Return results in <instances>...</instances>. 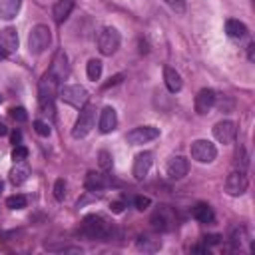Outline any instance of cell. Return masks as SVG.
<instances>
[{"mask_svg":"<svg viewBox=\"0 0 255 255\" xmlns=\"http://www.w3.org/2000/svg\"><path fill=\"white\" fill-rule=\"evenodd\" d=\"M155 137H159V128H155V126H139V128H133L131 131H128V135H126L128 143H131V145H141Z\"/></svg>","mask_w":255,"mask_h":255,"instance_id":"9c48e42d","label":"cell"},{"mask_svg":"<svg viewBox=\"0 0 255 255\" xmlns=\"http://www.w3.org/2000/svg\"><path fill=\"white\" fill-rule=\"evenodd\" d=\"M189 151H191V157L195 161H199V163H211L217 157V149H215V145L209 139H195V141H191Z\"/></svg>","mask_w":255,"mask_h":255,"instance_id":"52a82bcc","label":"cell"},{"mask_svg":"<svg viewBox=\"0 0 255 255\" xmlns=\"http://www.w3.org/2000/svg\"><path fill=\"white\" fill-rule=\"evenodd\" d=\"M10 139H12V143H14V145H20V141H22V133H20V131L16 129V131H12Z\"/></svg>","mask_w":255,"mask_h":255,"instance_id":"ab89813d","label":"cell"},{"mask_svg":"<svg viewBox=\"0 0 255 255\" xmlns=\"http://www.w3.org/2000/svg\"><path fill=\"white\" fill-rule=\"evenodd\" d=\"M114 225L106 221L102 215H86L82 221V233L90 239L98 241H110L114 237Z\"/></svg>","mask_w":255,"mask_h":255,"instance_id":"6da1fadb","label":"cell"},{"mask_svg":"<svg viewBox=\"0 0 255 255\" xmlns=\"http://www.w3.org/2000/svg\"><path fill=\"white\" fill-rule=\"evenodd\" d=\"M247 187H249V179H247V175H245L243 169H233V171L227 175V179H225V191H227L231 197L243 195V193L247 191Z\"/></svg>","mask_w":255,"mask_h":255,"instance_id":"ba28073f","label":"cell"},{"mask_svg":"<svg viewBox=\"0 0 255 255\" xmlns=\"http://www.w3.org/2000/svg\"><path fill=\"white\" fill-rule=\"evenodd\" d=\"M235 163L239 165V169H247V153H245V147L243 145H237V151H235Z\"/></svg>","mask_w":255,"mask_h":255,"instance_id":"f546056e","label":"cell"},{"mask_svg":"<svg viewBox=\"0 0 255 255\" xmlns=\"http://www.w3.org/2000/svg\"><path fill=\"white\" fill-rule=\"evenodd\" d=\"M48 251H68V253H80V247H72V245H46Z\"/></svg>","mask_w":255,"mask_h":255,"instance_id":"e575fe53","label":"cell"},{"mask_svg":"<svg viewBox=\"0 0 255 255\" xmlns=\"http://www.w3.org/2000/svg\"><path fill=\"white\" fill-rule=\"evenodd\" d=\"M98 163H100V169L102 171H108V169H112V153L110 151H106V149H100L98 151Z\"/></svg>","mask_w":255,"mask_h":255,"instance_id":"83f0119b","label":"cell"},{"mask_svg":"<svg viewBox=\"0 0 255 255\" xmlns=\"http://www.w3.org/2000/svg\"><path fill=\"white\" fill-rule=\"evenodd\" d=\"M98 126H100V131H102V133H110V131L116 129V126H118V114H116V110H114L112 106H106V108L100 112V122H98Z\"/></svg>","mask_w":255,"mask_h":255,"instance_id":"9a60e30c","label":"cell"},{"mask_svg":"<svg viewBox=\"0 0 255 255\" xmlns=\"http://www.w3.org/2000/svg\"><path fill=\"white\" fill-rule=\"evenodd\" d=\"M191 215L193 219H197L199 223H213L215 221V213L207 203H197L191 207Z\"/></svg>","mask_w":255,"mask_h":255,"instance_id":"ffe728a7","label":"cell"},{"mask_svg":"<svg viewBox=\"0 0 255 255\" xmlns=\"http://www.w3.org/2000/svg\"><path fill=\"white\" fill-rule=\"evenodd\" d=\"M72 8H74V0H58V2L54 4V8H52V16H54V20H56L58 24H62V22L70 16Z\"/></svg>","mask_w":255,"mask_h":255,"instance_id":"44dd1931","label":"cell"},{"mask_svg":"<svg viewBox=\"0 0 255 255\" xmlns=\"http://www.w3.org/2000/svg\"><path fill=\"white\" fill-rule=\"evenodd\" d=\"M0 102H2V96H0Z\"/></svg>","mask_w":255,"mask_h":255,"instance_id":"f6af8a7d","label":"cell"},{"mask_svg":"<svg viewBox=\"0 0 255 255\" xmlns=\"http://www.w3.org/2000/svg\"><path fill=\"white\" fill-rule=\"evenodd\" d=\"M10 118L14 122H18V124H24L28 120V114H26L24 108H10Z\"/></svg>","mask_w":255,"mask_h":255,"instance_id":"4dcf8cb0","label":"cell"},{"mask_svg":"<svg viewBox=\"0 0 255 255\" xmlns=\"http://www.w3.org/2000/svg\"><path fill=\"white\" fill-rule=\"evenodd\" d=\"M86 74H88V78L90 80H100V76H102V62L100 60H90L88 62V66H86Z\"/></svg>","mask_w":255,"mask_h":255,"instance_id":"484cf974","label":"cell"},{"mask_svg":"<svg viewBox=\"0 0 255 255\" xmlns=\"http://www.w3.org/2000/svg\"><path fill=\"white\" fill-rule=\"evenodd\" d=\"M215 100H217V96H215V92H213L211 88L199 90L197 96H195V112H197L199 116H205V114L215 106Z\"/></svg>","mask_w":255,"mask_h":255,"instance_id":"8fae6325","label":"cell"},{"mask_svg":"<svg viewBox=\"0 0 255 255\" xmlns=\"http://www.w3.org/2000/svg\"><path fill=\"white\" fill-rule=\"evenodd\" d=\"M247 58H249L251 62L255 60V44H253V42H251V44L247 46Z\"/></svg>","mask_w":255,"mask_h":255,"instance_id":"60d3db41","label":"cell"},{"mask_svg":"<svg viewBox=\"0 0 255 255\" xmlns=\"http://www.w3.org/2000/svg\"><path fill=\"white\" fill-rule=\"evenodd\" d=\"M52 42V32L46 24H36L32 30H30V36H28V50L32 54H42L46 52V48L50 46Z\"/></svg>","mask_w":255,"mask_h":255,"instance_id":"277c9868","label":"cell"},{"mask_svg":"<svg viewBox=\"0 0 255 255\" xmlns=\"http://www.w3.org/2000/svg\"><path fill=\"white\" fill-rule=\"evenodd\" d=\"M191 253H209V247H207V243L205 245H193Z\"/></svg>","mask_w":255,"mask_h":255,"instance_id":"f35d334b","label":"cell"},{"mask_svg":"<svg viewBox=\"0 0 255 255\" xmlns=\"http://www.w3.org/2000/svg\"><path fill=\"white\" fill-rule=\"evenodd\" d=\"M2 187H4V185H2V181H0V193H2Z\"/></svg>","mask_w":255,"mask_h":255,"instance_id":"ee69618b","label":"cell"},{"mask_svg":"<svg viewBox=\"0 0 255 255\" xmlns=\"http://www.w3.org/2000/svg\"><path fill=\"white\" fill-rule=\"evenodd\" d=\"M219 239H221V235H207V237H205V243L215 245V243H219Z\"/></svg>","mask_w":255,"mask_h":255,"instance_id":"b9f144b4","label":"cell"},{"mask_svg":"<svg viewBox=\"0 0 255 255\" xmlns=\"http://www.w3.org/2000/svg\"><path fill=\"white\" fill-rule=\"evenodd\" d=\"M54 197L58 201H64V197H66V181L64 179H56V183H54Z\"/></svg>","mask_w":255,"mask_h":255,"instance_id":"d6a6232c","label":"cell"},{"mask_svg":"<svg viewBox=\"0 0 255 255\" xmlns=\"http://www.w3.org/2000/svg\"><path fill=\"white\" fill-rule=\"evenodd\" d=\"M58 96H60V100H62V102H66L68 106H72V108H78V110H82V108L88 104V100H90V94H88V90H86L84 86H78V84L60 86V90H58Z\"/></svg>","mask_w":255,"mask_h":255,"instance_id":"7a4b0ae2","label":"cell"},{"mask_svg":"<svg viewBox=\"0 0 255 255\" xmlns=\"http://www.w3.org/2000/svg\"><path fill=\"white\" fill-rule=\"evenodd\" d=\"M163 82H165V88L171 92V94H177L181 88H183V80L179 76V72L171 66H165L163 68Z\"/></svg>","mask_w":255,"mask_h":255,"instance_id":"e0dca14e","label":"cell"},{"mask_svg":"<svg viewBox=\"0 0 255 255\" xmlns=\"http://www.w3.org/2000/svg\"><path fill=\"white\" fill-rule=\"evenodd\" d=\"M151 163H153L151 151H141V153H137V155H135V161H133V169H131L133 177H135L137 181H141V179L149 173Z\"/></svg>","mask_w":255,"mask_h":255,"instance_id":"7c38bea8","label":"cell"},{"mask_svg":"<svg viewBox=\"0 0 255 255\" xmlns=\"http://www.w3.org/2000/svg\"><path fill=\"white\" fill-rule=\"evenodd\" d=\"M213 137L219 143H233L235 137H237V126H235V122H231V120L217 122L213 126Z\"/></svg>","mask_w":255,"mask_h":255,"instance_id":"30bf717a","label":"cell"},{"mask_svg":"<svg viewBox=\"0 0 255 255\" xmlns=\"http://www.w3.org/2000/svg\"><path fill=\"white\" fill-rule=\"evenodd\" d=\"M245 241H249L247 229H245V227H235V229L231 231V245H233V249H241Z\"/></svg>","mask_w":255,"mask_h":255,"instance_id":"d4e9b609","label":"cell"},{"mask_svg":"<svg viewBox=\"0 0 255 255\" xmlns=\"http://www.w3.org/2000/svg\"><path fill=\"white\" fill-rule=\"evenodd\" d=\"M22 0H0V18L2 20H12L16 18L18 10H20Z\"/></svg>","mask_w":255,"mask_h":255,"instance_id":"603a6c76","label":"cell"},{"mask_svg":"<svg viewBox=\"0 0 255 255\" xmlns=\"http://www.w3.org/2000/svg\"><path fill=\"white\" fill-rule=\"evenodd\" d=\"M135 247L143 253H155L161 249V239L153 233H141L137 239H135Z\"/></svg>","mask_w":255,"mask_h":255,"instance_id":"2e32d148","label":"cell"},{"mask_svg":"<svg viewBox=\"0 0 255 255\" xmlns=\"http://www.w3.org/2000/svg\"><path fill=\"white\" fill-rule=\"evenodd\" d=\"M94 124H96V108L84 106L80 116H78V120H76V124H74V128H72V137H76V139L86 137L92 131Z\"/></svg>","mask_w":255,"mask_h":255,"instance_id":"5b68a950","label":"cell"},{"mask_svg":"<svg viewBox=\"0 0 255 255\" xmlns=\"http://www.w3.org/2000/svg\"><path fill=\"white\" fill-rule=\"evenodd\" d=\"M122 80H124V74H116V76H112V78H110V82H106V84L102 86V90H108V88H112V86L120 84Z\"/></svg>","mask_w":255,"mask_h":255,"instance_id":"8d00e7d4","label":"cell"},{"mask_svg":"<svg viewBox=\"0 0 255 255\" xmlns=\"http://www.w3.org/2000/svg\"><path fill=\"white\" fill-rule=\"evenodd\" d=\"M171 10H175L177 14H183L185 12V0H163Z\"/></svg>","mask_w":255,"mask_h":255,"instance_id":"d590c367","label":"cell"},{"mask_svg":"<svg viewBox=\"0 0 255 255\" xmlns=\"http://www.w3.org/2000/svg\"><path fill=\"white\" fill-rule=\"evenodd\" d=\"M0 48L4 52H14L18 48V32H16V28L8 26V28L0 30Z\"/></svg>","mask_w":255,"mask_h":255,"instance_id":"d6986e66","label":"cell"},{"mask_svg":"<svg viewBox=\"0 0 255 255\" xmlns=\"http://www.w3.org/2000/svg\"><path fill=\"white\" fill-rule=\"evenodd\" d=\"M165 171H167V175L171 179H181V177L187 175L189 163H187V159L183 155H173V157H169V161L165 165Z\"/></svg>","mask_w":255,"mask_h":255,"instance_id":"4fadbf2b","label":"cell"},{"mask_svg":"<svg viewBox=\"0 0 255 255\" xmlns=\"http://www.w3.org/2000/svg\"><path fill=\"white\" fill-rule=\"evenodd\" d=\"M84 185H86L88 191H100V189H104V187L110 185V179H108V175L102 173V171H88Z\"/></svg>","mask_w":255,"mask_h":255,"instance_id":"ac0fdd59","label":"cell"},{"mask_svg":"<svg viewBox=\"0 0 255 255\" xmlns=\"http://www.w3.org/2000/svg\"><path fill=\"white\" fill-rule=\"evenodd\" d=\"M48 72L54 74L60 82H62L64 78H68V74H70V64H68V56H66L64 50H58V52H56V56H54L52 66H50Z\"/></svg>","mask_w":255,"mask_h":255,"instance_id":"5bb4252c","label":"cell"},{"mask_svg":"<svg viewBox=\"0 0 255 255\" xmlns=\"http://www.w3.org/2000/svg\"><path fill=\"white\" fill-rule=\"evenodd\" d=\"M26 203H28V199H26V195H22V193L10 195V197L6 199V207H10V209H24Z\"/></svg>","mask_w":255,"mask_h":255,"instance_id":"4316f807","label":"cell"},{"mask_svg":"<svg viewBox=\"0 0 255 255\" xmlns=\"http://www.w3.org/2000/svg\"><path fill=\"white\" fill-rule=\"evenodd\" d=\"M225 34L233 40H241L247 36V26L239 20H227L225 22Z\"/></svg>","mask_w":255,"mask_h":255,"instance_id":"7402d4cb","label":"cell"},{"mask_svg":"<svg viewBox=\"0 0 255 255\" xmlns=\"http://www.w3.org/2000/svg\"><path fill=\"white\" fill-rule=\"evenodd\" d=\"M34 129H36V133L38 135H42V137H48L50 133H52V128H50V124L48 122H42V120H34Z\"/></svg>","mask_w":255,"mask_h":255,"instance_id":"f1b7e54d","label":"cell"},{"mask_svg":"<svg viewBox=\"0 0 255 255\" xmlns=\"http://www.w3.org/2000/svg\"><path fill=\"white\" fill-rule=\"evenodd\" d=\"M28 173H30V169H28L22 161H16V167L10 169V181H12L14 185H22V183L28 179Z\"/></svg>","mask_w":255,"mask_h":255,"instance_id":"cb8c5ba5","label":"cell"},{"mask_svg":"<svg viewBox=\"0 0 255 255\" xmlns=\"http://www.w3.org/2000/svg\"><path fill=\"white\" fill-rule=\"evenodd\" d=\"M133 205H135L139 211H143V209H147V207L151 205V199H149L147 195H135V197H133Z\"/></svg>","mask_w":255,"mask_h":255,"instance_id":"836d02e7","label":"cell"},{"mask_svg":"<svg viewBox=\"0 0 255 255\" xmlns=\"http://www.w3.org/2000/svg\"><path fill=\"white\" fill-rule=\"evenodd\" d=\"M149 223L153 229L157 231H173L177 227V213L173 211V207L169 205H159L151 217H149Z\"/></svg>","mask_w":255,"mask_h":255,"instance_id":"3957f363","label":"cell"},{"mask_svg":"<svg viewBox=\"0 0 255 255\" xmlns=\"http://www.w3.org/2000/svg\"><path fill=\"white\" fill-rule=\"evenodd\" d=\"M28 157V147H24L22 143L20 145H14V149H12V159H14V163L16 161H24Z\"/></svg>","mask_w":255,"mask_h":255,"instance_id":"1f68e13d","label":"cell"},{"mask_svg":"<svg viewBox=\"0 0 255 255\" xmlns=\"http://www.w3.org/2000/svg\"><path fill=\"white\" fill-rule=\"evenodd\" d=\"M110 209H112L114 213H122V211H124V201H114V203L110 205Z\"/></svg>","mask_w":255,"mask_h":255,"instance_id":"74e56055","label":"cell"},{"mask_svg":"<svg viewBox=\"0 0 255 255\" xmlns=\"http://www.w3.org/2000/svg\"><path fill=\"white\" fill-rule=\"evenodd\" d=\"M120 42H122L120 32H118L116 28H112V26H106V28L100 32V36H98V50H100L104 56H112V54H116V50L120 48Z\"/></svg>","mask_w":255,"mask_h":255,"instance_id":"8992f818","label":"cell"},{"mask_svg":"<svg viewBox=\"0 0 255 255\" xmlns=\"http://www.w3.org/2000/svg\"><path fill=\"white\" fill-rule=\"evenodd\" d=\"M6 133H8V128H6V124L0 122V135H6Z\"/></svg>","mask_w":255,"mask_h":255,"instance_id":"7bdbcfd3","label":"cell"}]
</instances>
